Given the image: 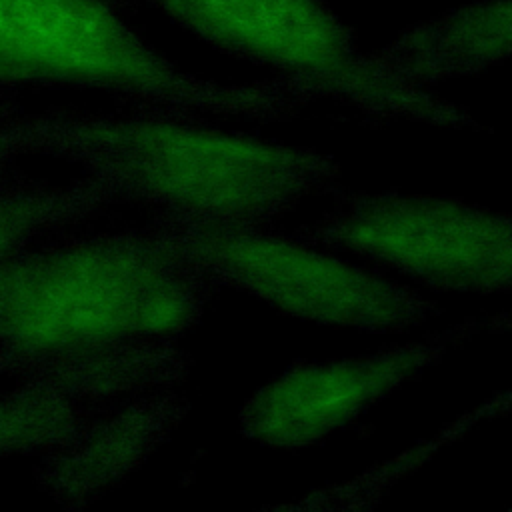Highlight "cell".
Returning a JSON list of instances; mask_svg holds the SVG:
<instances>
[{"label": "cell", "instance_id": "5", "mask_svg": "<svg viewBox=\"0 0 512 512\" xmlns=\"http://www.w3.org/2000/svg\"><path fill=\"white\" fill-rule=\"evenodd\" d=\"M212 46L286 72L314 96L346 100L368 114L408 116L452 128L482 126L422 88L384 78L356 50L324 0H148Z\"/></svg>", "mask_w": 512, "mask_h": 512}, {"label": "cell", "instance_id": "14", "mask_svg": "<svg viewBox=\"0 0 512 512\" xmlns=\"http://www.w3.org/2000/svg\"><path fill=\"white\" fill-rule=\"evenodd\" d=\"M16 86H34V84L24 72L0 62V88H16Z\"/></svg>", "mask_w": 512, "mask_h": 512}, {"label": "cell", "instance_id": "2", "mask_svg": "<svg viewBox=\"0 0 512 512\" xmlns=\"http://www.w3.org/2000/svg\"><path fill=\"white\" fill-rule=\"evenodd\" d=\"M216 290L150 228L24 250L0 264V374L110 344L178 338Z\"/></svg>", "mask_w": 512, "mask_h": 512}, {"label": "cell", "instance_id": "16", "mask_svg": "<svg viewBox=\"0 0 512 512\" xmlns=\"http://www.w3.org/2000/svg\"><path fill=\"white\" fill-rule=\"evenodd\" d=\"M112 2H116V4H118V6H122L124 10H128V8L132 6V2H130V0H112Z\"/></svg>", "mask_w": 512, "mask_h": 512}, {"label": "cell", "instance_id": "8", "mask_svg": "<svg viewBox=\"0 0 512 512\" xmlns=\"http://www.w3.org/2000/svg\"><path fill=\"white\" fill-rule=\"evenodd\" d=\"M188 410V400L172 388L132 396L112 416L96 418L72 444L44 454L34 480L62 508H80L138 470Z\"/></svg>", "mask_w": 512, "mask_h": 512}, {"label": "cell", "instance_id": "12", "mask_svg": "<svg viewBox=\"0 0 512 512\" xmlns=\"http://www.w3.org/2000/svg\"><path fill=\"white\" fill-rule=\"evenodd\" d=\"M96 422L92 406L46 384L18 380L0 390V460L60 450Z\"/></svg>", "mask_w": 512, "mask_h": 512}, {"label": "cell", "instance_id": "11", "mask_svg": "<svg viewBox=\"0 0 512 512\" xmlns=\"http://www.w3.org/2000/svg\"><path fill=\"white\" fill-rule=\"evenodd\" d=\"M116 198L106 184L84 176L66 186L18 178L0 192V264L58 228L82 222Z\"/></svg>", "mask_w": 512, "mask_h": 512}, {"label": "cell", "instance_id": "10", "mask_svg": "<svg viewBox=\"0 0 512 512\" xmlns=\"http://www.w3.org/2000/svg\"><path fill=\"white\" fill-rule=\"evenodd\" d=\"M192 368V356L178 338L122 342L20 366L14 380L46 384L82 404L98 406L110 400L146 392L170 390Z\"/></svg>", "mask_w": 512, "mask_h": 512}, {"label": "cell", "instance_id": "15", "mask_svg": "<svg viewBox=\"0 0 512 512\" xmlns=\"http://www.w3.org/2000/svg\"><path fill=\"white\" fill-rule=\"evenodd\" d=\"M8 162H10V158H0V192L18 180V178H12Z\"/></svg>", "mask_w": 512, "mask_h": 512}, {"label": "cell", "instance_id": "1", "mask_svg": "<svg viewBox=\"0 0 512 512\" xmlns=\"http://www.w3.org/2000/svg\"><path fill=\"white\" fill-rule=\"evenodd\" d=\"M20 120L26 154L78 164L116 202L204 224L266 226L304 196L334 192L340 178L336 160L312 148L226 134L172 112H46Z\"/></svg>", "mask_w": 512, "mask_h": 512}, {"label": "cell", "instance_id": "4", "mask_svg": "<svg viewBox=\"0 0 512 512\" xmlns=\"http://www.w3.org/2000/svg\"><path fill=\"white\" fill-rule=\"evenodd\" d=\"M160 242L218 288L244 290L274 308L330 326L402 332L442 310L416 290L320 254L262 226H222L160 214Z\"/></svg>", "mask_w": 512, "mask_h": 512}, {"label": "cell", "instance_id": "6", "mask_svg": "<svg viewBox=\"0 0 512 512\" xmlns=\"http://www.w3.org/2000/svg\"><path fill=\"white\" fill-rule=\"evenodd\" d=\"M292 236L312 248L354 252L438 290L512 288L510 218L460 200L340 192L334 212Z\"/></svg>", "mask_w": 512, "mask_h": 512}, {"label": "cell", "instance_id": "13", "mask_svg": "<svg viewBox=\"0 0 512 512\" xmlns=\"http://www.w3.org/2000/svg\"><path fill=\"white\" fill-rule=\"evenodd\" d=\"M18 154H26L22 120L0 122V158H14Z\"/></svg>", "mask_w": 512, "mask_h": 512}, {"label": "cell", "instance_id": "9", "mask_svg": "<svg viewBox=\"0 0 512 512\" xmlns=\"http://www.w3.org/2000/svg\"><path fill=\"white\" fill-rule=\"evenodd\" d=\"M510 54V0H482L422 22L376 54L388 80L422 88L452 76L476 74Z\"/></svg>", "mask_w": 512, "mask_h": 512}, {"label": "cell", "instance_id": "7", "mask_svg": "<svg viewBox=\"0 0 512 512\" xmlns=\"http://www.w3.org/2000/svg\"><path fill=\"white\" fill-rule=\"evenodd\" d=\"M506 316L476 318L426 340L366 356L292 364L246 400L240 410V434L258 444L286 450L316 444L436 364L450 346L486 328H496Z\"/></svg>", "mask_w": 512, "mask_h": 512}, {"label": "cell", "instance_id": "3", "mask_svg": "<svg viewBox=\"0 0 512 512\" xmlns=\"http://www.w3.org/2000/svg\"><path fill=\"white\" fill-rule=\"evenodd\" d=\"M112 0H0V62L34 86L108 90L172 114L282 120L302 102L290 82L222 86L178 70Z\"/></svg>", "mask_w": 512, "mask_h": 512}]
</instances>
